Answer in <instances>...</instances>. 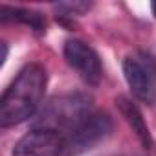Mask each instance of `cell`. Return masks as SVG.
<instances>
[{"label":"cell","instance_id":"obj_1","mask_svg":"<svg viewBox=\"0 0 156 156\" xmlns=\"http://www.w3.org/2000/svg\"><path fill=\"white\" fill-rule=\"evenodd\" d=\"M48 85L46 68L39 62L26 64L9 83L0 99V127L8 129L35 118Z\"/></svg>","mask_w":156,"mask_h":156},{"label":"cell","instance_id":"obj_2","mask_svg":"<svg viewBox=\"0 0 156 156\" xmlns=\"http://www.w3.org/2000/svg\"><path fill=\"white\" fill-rule=\"evenodd\" d=\"M92 98L81 92L61 94L48 99L31 121V129L68 134L92 114Z\"/></svg>","mask_w":156,"mask_h":156},{"label":"cell","instance_id":"obj_3","mask_svg":"<svg viewBox=\"0 0 156 156\" xmlns=\"http://www.w3.org/2000/svg\"><path fill=\"white\" fill-rule=\"evenodd\" d=\"M125 81L136 99L147 105L156 103V62L145 51H134L123 59Z\"/></svg>","mask_w":156,"mask_h":156},{"label":"cell","instance_id":"obj_4","mask_svg":"<svg viewBox=\"0 0 156 156\" xmlns=\"http://www.w3.org/2000/svg\"><path fill=\"white\" fill-rule=\"evenodd\" d=\"M112 130V119L107 112H92L87 119H83L75 129H72L68 134H64L68 156H77L94 145H98L101 140H105Z\"/></svg>","mask_w":156,"mask_h":156},{"label":"cell","instance_id":"obj_5","mask_svg":"<svg viewBox=\"0 0 156 156\" xmlns=\"http://www.w3.org/2000/svg\"><path fill=\"white\" fill-rule=\"evenodd\" d=\"M64 59L87 85H99L103 77V64L98 51L81 39H68L62 48Z\"/></svg>","mask_w":156,"mask_h":156},{"label":"cell","instance_id":"obj_6","mask_svg":"<svg viewBox=\"0 0 156 156\" xmlns=\"http://www.w3.org/2000/svg\"><path fill=\"white\" fill-rule=\"evenodd\" d=\"M11 156H68V147L62 134L31 129L15 143Z\"/></svg>","mask_w":156,"mask_h":156},{"label":"cell","instance_id":"obj_7","mask_svg":"<svg viewBox=\"0 0 156 156\" xmlns=\"http://www.w3.org/2000/svg\"><path fill=\"white\" fill-rule=\"evenodd\" d=\"M116 107L119 108L121 116L125 118V121L129 123V127L132 129V132L136 134V138L140 140V143L145 147V149H151L152 147V136L149 132V127L143 119V114L140 112L138 105L132 103L127 96H118L116 98Z\"/></svg>","mask_w":156,"mask_h":156},{"label":"cell","instance_id":"obj_8","mask_svg":"<svg viewBox=\"0 0 156 156\" xmlns=\"http://www.w3.org/2000/svg\"><path fill=\"white\" fill-rule=\"evenodd\" d=\"M0 20L8 22V20H17L26 26H30L33 31L42 33L46 28V20L39 11L24 9V8H11V6H0Z\"/></svg>","mask_w":156,"mask_h":156},{"label":"cell","instance_id":"obj_9","mask_svg":"<svg viewBox=\"0 0 156 156\" xmlns=\"http://www.w3.org/2000/svg\"><path fill=\"white\" fill-rule=\"evenodd\" d=\"M53 8L59 13L72 17V15H83L85 11H88L92 8V2H59V4H53Z\"/></svg>","mask_w":156,"mask_h":156},{"label":"cell","instance_id":"obj_10","mask_svg":"<svg viewBox=\"0 0 156 156\" xmlns=\"http://www.w3.org/2000/svg\"><path fill=\"white\" fill-rule=\"evenodd\" d=\"M0 48H2V55H0V66H4L6 59H8V44L6 42H0Z\"/></svg>","mask_w":156,"mask_h":156},{"label":"cell","instance_id":"obj_11","mask_svg":"<svg viewBox=\"0 0 156 156\" xmlns=\"http://www.w3.org/2000/svg\"><path fill=\"white\" fill-rule=\"evenodd\" d=\"M151 11H152V15L156 17V0H154V2H151Z\"/></svg>","mask_w":156,"mask_h":156}]
</instances>
